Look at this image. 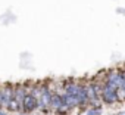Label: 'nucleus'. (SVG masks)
<instances>
[{
  "instance_id": "obj_1",
  "label": "nucleus",
  "mask_w": 125,
  "mask_h": 115,
  "mask_svg": "<svg viewBox=\"0 0 125 115\" xmlns=\"http://www.w3.org/2000/svg\"><path fill=\"white\" fill-rule=\"evenodd\" d=\"M116 97H118L116 96V89H113V87H110V86L106 84V87L103 90V99H104V102H107V103L115 102Z\"/></svg>"
},
{
  "instance_id": "obj_2",
  "label": "nucleus",
  "mask_w": 125,
  "mask_h": 115,
  "mask_svg": "<svg viewBox=\"0 0 125 115\" xmlns=\"http://www.w3.org/2000/svg\"><path fill=\"white\" fill-rule=\"evenodd\" d=\"M24 105H25V108H27L28 111H31V109H34V108L37 106V100H35V97H32V96H27Z\"/></svg>"
}]
</instances>
